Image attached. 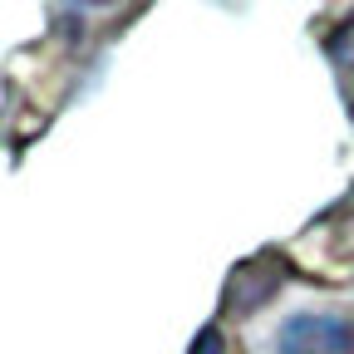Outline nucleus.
<instances>
[{
	"label": "nucleus",
	"instance_id": "obj_2",
	"mask_svg": "<svg viewBox=\"0 0 354 354\" xmlns=\"http://www.w3.org/2000/svg\"><path fill=\"white\" fill-rule=\"evenodd\" d=\"M281 281H286V266L276 261V256H256V261H241L236 271H232V281H227V290H221V300H227V315H251L256 305H266L276 290H281Z\"/></svg>",
	"mask_w": 354,
	"mask_h": 354
},
{
	"label": "nucleus",
	"instance_id": "obj_3",
	"mask_svg": "<svg viewBox=\"0 0 354 354\" xmlns=\"http://www.w3.org/2000/svg\"><path fill=\"white\" fill-rule=\"evenodd\" d=\"M325 50H330V59H335V69L349 79V88H354V15L330 35V44H325Z\"/></svg>",
	"mask_w": 354,
	"mask_h": 354
},
{
	"label": "nucleus",
	"instance_id": "obj_1",
	"mask_svg": "<svg viewBox=\"0 0 354 354\" xmlns=\"http://www.w3.org/2000/svg\"><path fill=\"white\" fill-rule=\"evenodd\" d=\"M276 354H354V320L330 310H300L276 330Z\"/></svg>",
	"mask_w": 354,
	"mask_h": 354
},
{
	"label": "nucleus",
	"instance_id": "obj_4",
	"mask_svg": "<svg viewBox=\"0 0 354 354\" xmlns=\"http://www.w3.org/2000/svg\"><path fill=\"white\" fill-rule=\"evenodd\" d=\"M187 354H227V339H221L216 325H207V330H197V339H192Z\"/></svg>",
	"mask_w": 354,
	"mask_h": 354
}]
</instances>
